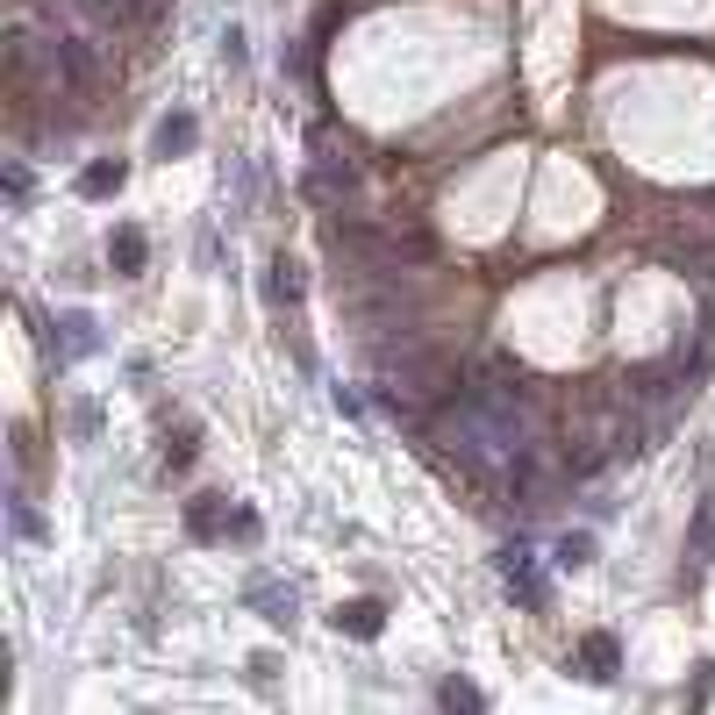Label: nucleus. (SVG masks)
Wrapping results in <instances>:
<instances>
[{
  "instance_id": "2eb2a0df",
  "label": "nucleus",
  "mask_w": 715,
  "mask_h": 715,
  "mask_svg": "<svg viewBox=\"0 0 715 715\" xmlns=\"http://www.w3.org/2000/svg\"><path fill=\"white\" fill-rule=\"evenodd\" d=\"M222 58H229V65H243V58H251V51H243V29H222Z\"/></svg>"
},
{
  "instance_id": "423d86ee",
  "label": "nucleus",
  "mask_w": 715,
  "mask_h": 715,
  "mask_svg": "<svg viewBox=\"0 0 715 715\" xmlns=\"http://www.w3.org/2000/svg\"><path fill=\"white\" fill-rule=\"evenodd\" d=\"M615 665H623V644H615L609 630H594L579 644V673H587V680H615Z\"/></svg>"
},
{
  "instance_id": "f8f14e48",
  "label": "nucleus",
  "mask_w": 715,
  "mask_h": 715,
  "mask_svg": "<svg viewBox=\"0 0 715 715\" xmlns=\"http://www.w3.org/2000/svg\"><path fill=\"white\" fill-rule=\"evenodd\" d=\"M437 701H443V708H479V687L473 680H443Z\"/></svg>"
},
{
  "instance_id": "4468645a",
  "label": "nucleus",
  "mask_w": 715,
  "mask_h": 715,
  "mask_svg": "<svg viewBox=\"0 0 715 715\" xmlns=\"http://www.w3.org/2000/svg\"><path fill=\"white\" fill-rule=\"evenodd\" d=\"M72 429H79V443H93V429H101V409H93V401H79V409H72Z\"/></svg>"
},
{
  "instance_id": "6e6552de",
  "label": "nucleus",
  "mask_w": 715,
  "mask_h": 715,
  "mask_svg": "<svg viewBox=\"0 0 715 715\" xmlns=\"http://www.w3.org/2000/svg\"><path fill=\"white\" fill-rule=\"evenodd\" d=\"M122 179H129V172H122L115 158H93V165H79V193H86V201H108V193H122Z\"/></svg>"
},
{
  "instance_id": "39448f33",
  "label": "nucleus",
  "mask_w": 715,
  "mask_h": 715,
  "mask_svg": "<svg viewBox=\"0 0 715 715\" xmlns=\"http://www.w3.org/2000/svg\"><path fill=\"white\" fill-rule=\"evenodd\" d=\"M251 609L265 615V623H293V615H301V609H293V587H287V579H251Z\"/></svg>"
},
{
  "instance_id": "1a4fd4ad",
  "label": "nucleus",
  "mask_w": 715,
  "mask_h": 715,
  "mask_svg": "<svg viewBox=\"0 0 715 715\" xmlns=\"http://www.w3.org/2000/svg\"><path fill=\"white\" fill-rule=\"evenodd\" d=\"M587 559H594V537H587V529H565L559 544H551V565H559V573H579Z\"/></svg>"
},
{
  "instance_id": "20e7f679",
  "label": "nucleus",
  "mask_w": 715,
  "mask_h": 715,
  "mask_svg": "<svg viewBox=\"0 0 715 715\" xmlns=\"http://www.w3.org/2000/svg\"><path fill=\"white\" fill-rule=\"evenodd\" d=\"M193 137H201V122H193L187 108H179V115H165V122H158L151 151H158V158H187V151H193Z\"/></svg>"
},
{
  "instance_id": "9b49d317",
  "label": "nucleus",
  "mask_w": 715,
  "mask_h": 715,
  "mask_svg": "<svg viewBox=\"0 0 715 715\" xmlns=\"http://www.w3.org/2000/svg\"><path fill=\"white\" fill-rule=\"evenodd\" d=\"M694 565H715V501H701L694 515Z\"/></svg>"
},
{
  "instance_id": "0eeeda50",
  "label": "nucleus",
  "mask_w": 715,
  "mask_h": 715,
  "mask_svg": "<svg viewBox=\"0 0 715 715\" xmlns=\"http://www.w3.org/2000/svg\"><path fill=\"white\" fill-rule=\"evenodd\" d=\"M265 301L301 308V265H293V258H273V265H265Z\"/></svg>"
},
{
  "instance_id": "7ed1b4c3",
  "label": "nucleus",
  "mask_w": 715,
  "mask_h": 715,
  "mask_svg": "<svg viewBox=\"0 0 715 715\" xmlns=\"http://www.w3.org/2000/svg\"><path fill=\"white\" fill-rule=\"evenodd\" d=\"M329 623H337L343 637H379L387 630V609H379V601H343V609H329Z\"/></svg>"
},
{
  "instance_id": "9d476101",
  "label": "nucleus",
  "mask_w": 715,
  "mask_h": 715,
  "mask_svg": "<svg viewBox=\"0 0 715 715\" xmlns=\"http://www.w3.org/2000/svg\"><path fill=\"white\" fill-rule=\"evenodd\" d=\"M8 523H15V537H22V544H43V515H36L22 494H8Z\"/></svg>"
},
{
  "instance_id": "f03ea898",
  "label": "nucleus",
  "mask_w": 715,
  "mask_h": 715,
  "mask_svg": "<svg viewBox=\"0 0 715 715\" xmlns=\"http://www.w3.org/2000/svg\"><path fill=\"white\" fill-rule=\"evenodd\" d=\"M108 258H115V273H122V279H137V273H143L151 243H143V229H137V222H122L115 237H108Z\"/></svg>"
},
{
  "instance_id": "f257e3e1",
  "label": "nucleus",
  "mask_w": 715,
  "mask_h": 715,
  "mask_svg": "<svg viewBox=\"0 0 715 715\" xmlns=\"http://www.w3.org/2000/svg\"><path fill=\"white\" fill-rule=\"evenodd\" d=\"M51 351H58V365L65 358H86V351H101V329H93V315H58V337H51Z\"/></svg>"
},
{
  "instance_id": "ddd939ff",
  "label": "nucleus",
  "mask_w": 715,
  "mask_h": 715,
  "mask_svg": "<svg viewBox=\"0 0 715 715\" xmlns=\"http://www.w3.org/2000/svg\"><path fill=\"white\" fill-rule=\"evenodd\" d=\"M187 529H193V537H215V529H222V509H215V501H193V509H187Z\"/></svg>"
}]
</instances>
